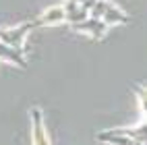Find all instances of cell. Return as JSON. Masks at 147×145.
Instances as JSON below:
<instances>
[{"label": "cell", "instance_id": "obj_1", "mask_svg": "<svg viewBox=\"0 0 147 145\" xmlns=\"http://www.w3.org/2000/svg\"><path fill=\"white\" fill-rule=\"evenodd\" d=\"M89 13L93 19H100L106 25L108 23H129V15L122 13L120 8H116L114 4H110L108 0H97Z\"/></svg>", "mask_w": 147, "mask_h": 145}, {"label": "cell", "instance_id": "obj_4", "mask_svg": "<svg viewBox=\"0 0 147 145\" xmlns=\"http://www.w3.org/2000/svg\"><path fill=\"white\" fill-rule=\"evenodd\" d=\"M64 21V8L62 6H54V8H48L46 13H42L37 19H33V27H40V25H52V23H62Z\"/></svg>", "mask_w": 147, "mask_h": 145}, {"label": "cell", "instance_id": "obj_2", "mask_svg": "<svg viewBox=\"0 0 147 145\" xmlns=\"http://www.w3.org/2000/svg\"><path fill=\"white\" fill-rule=\"evenodd\" d=\"M33 29V23L27 21L19 27H13V29H0V42H4L6 46L11 48H17V50H21V46L25 42V35Z\"/></svg>", "mask_w": 147, "mask_h": 145}, {"label": "cell", "instance_id": "obj_5", "mask_svg": "<svg viewBox=\"0 0 147 145\" xmlns=\"http://www.w3.org/2000/svg\"><path fill=\"white\" fill-rule=\"evenodd\" d=\"M31 120H33V143L35 145H48V137H46V131H44V124H42V112L37 108L31 110Z\"/></svg>", "mask_w": 147, "mask_h": 145}, {"label": "cell", "instance_id": "obj_3", "mask_svg": "<svg viewBox=\"0 0 147 145\" xmlns=\"http://www.w3.org/2000/svg\"><path fill=\"white\" fill-rule=\"evenodd\" d=\"M73 29H77V31H83V33H89L91 37H95V40H102V37L106 35V29L108 25L104 21H100V19H93V17H87L85 21L81 23H75Z\"/></svg>", "mask_w": 147, "mask_h": 145}, {"label": "cell", "instance_id": "obj_6", "mask_svg": "<svg viewBox=\"0 0 147 145\" xmlns=\"http://www.w3.org/2000/svg\"><path fill=\"white\" fill-rule=\"evenodd\" d=\"M0 58H6V60L15 62L17 66H23V69H25V56L21 54V50L6 46L4 42H0Z\"/></svg>", "mask_w": 147, "mask_h": 145}, {"label": "cell", "instance_id": "obj_7", "mask_svg": "<svg viewBox=\"0 0 147 145\" xmlns=\"http://www.w3.org/2000/svg\"><path fill=\"white\" fill-rule=\"evenodd\" d=\"M137 91H139V100H141V110L147 112V89L145 87H137Z\"/></svg>", "mask_w": 147, "mask_h": 145}]
</instances>
